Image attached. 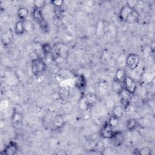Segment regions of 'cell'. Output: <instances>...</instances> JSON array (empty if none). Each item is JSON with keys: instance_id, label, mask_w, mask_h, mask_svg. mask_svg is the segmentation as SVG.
Returning a JSON list of instances; mask_svg holds the SVG:
<instances>
[{"instance_id": "e0dca14e", "label": "cell", "mask_w": 155, "mask_h": 155, "mask_svg": "<svg viewBox=\"0 0 155 155\" xmlns=\"http://www.w3.org/2000/svg\"><path fill=\"white\" fill-rule=\"evenodd\" d=\"M85 97L90 106V107L94 105L97 101V96L93 93H89L85 96Z\"/></svg>"}, {"instance_id": "8992f818", "label": "cell", "mask_w": 155, "mask_h": 155, "mask_svg": "<svg viewBox=\"0 0 155 155\" xmlns=\"http://www.w3.org/2000/svg\"><path fill=\"white\" fill-rule=\"evenodd\" d=\"M124 88L128 93L134 94L137 90V85L135 81L130 76H126L122 81Z\"/></svg>"}, {"instance_id": "30bf717a", "label": "cell", "mask_w": 155, "mask_h": 155, "mask_svg": "<svg viewBox=\"0 0 155 155\" xmlns=\"http://www.w3.org/2000/svg\"><path fill=\"white\" fill-rule=\"evenodd\" d=\"M24 117L19 111H14L12 115V122L15 127H19L22 125Z\"/></svg>"}, {"instance_id": "603a6c76", "label": "cell", "mask_w": 155, "mask_h": 155, "mask_svg": "<svg viewBox=\"0 0 155 155\" xmlns=\"http://www.w3.org/2000/svg\"><path fill=\"white\" fill-rule=\"evenodd\" d=\"M126 76L125 71L123 68H119L117 70L116 73V79L122 81L124 79V78Z\"/></svg>"}, {"instance_id": "d6986e66", "label": "cell", "mask_w": 155, "mask_h": 155, "mask_svg": "<svg viewBox=\"0 0 155 155\" xmlns=\"http://www.w3.org/2000/svg\"><path fill=\"white\" fill-rule=\"evenodd\" d=\"M17 15L18 18L21 20H25L26 19L28 15V10L27 8L24 7H20L17 12Z\"/></svg>"}, {"instance_id": "ac0fdd59", "label": "cell", "mask_w": 155, "mask_h": 155, "mask_svg": "<svg viewBox=\"0 0 155 155\" xmlns=\"http://www.w3.org/2000/svg\"><path fill=\"white\" fill-rule=\"evenodd\" d=\"M124 108L122 105H116L113 108L112 115L120 118L124 114Z\"/></svg>"}, {"instance_id": "52a82bcc", "label": "cell", "mask_w": 155, "mask_h": 155, "mask_svg": "<svg viewBox=\"0 0 155 155\" xmlns=\"http://www.w3.org/2000/svg\"><path fill=\"white\" fill-rule=\"evenodd\" d=\"M115 132L116 131H114L113 128L107 122L101 128L100 134L104 139H111L113 137Z\"/></svg>"}, {"instance_id": "2e32d148", "label": "cell", "mask_w": 155, "mask_h": 155, "mask_svg": "<svg viewBox=\"0 0 155 155\" xmlns=\"http://www.w3.org/2000/svg\"><path fill=\"white\" fill-rule=\"evenodd\" d=\"M14 30H15V33L17 35H22L25 32V30L22 21L20 20L16 22V23L14 26Z\"/></svg>"}, {"instance_id": "4316f807", "label": "cell", "mask_w": 155, "mask_h": 155, "mask_svg": "<svg viewBox=\"0 0 155 155\" xmlns=\"http://www.w3.org/2000/svg\"><path fill=\"white\" fill-rule=\"evenodd\" d=\"M34 4H35V8L41 9V10H42V8H44L46 5L45 1L43 0H36L34 2Z\"/></svg>"}, {"instance_id": "7c38bea8", "label": "cell", "mask_w": 155, "mask_h": 155, "mask_svg": "<svg viewBox=\"0 0 155 155\" xmlns=\"http://www.w3.org/2000/svg\"><path fill=\"white\" fill-rule=\"evenodd\" d=\"M1 40L2 44L4 45H8L10 44L13 40V33L11 29H9L5 33L2 34Z\"/></svg>"}, {"instance_id": "83f0119b", "label": "cell", "mask_w": 155, "mask_h": 155, "mask_svg": "<svg viewBox=\"0 0 155 155\" xmlns=\"http://www.w3.org/2000/svg\"><path fill=\"white\" fill-rule=\"evenodd\" d=\"M104 28V25L102 21H99L97 24V27H96V33L97 34H101L102 33V31Z\"/></svg>"}, {"instance_id": "3957f363", "label": "cell", "mask_w": 155, "mask_h": 155, "mask_svg": "<svg viewBox=\"0 0 155 155\" xmlns=\"http://www.w3.org/2000/svg\"><path fill=\"white\" fill-rule=\"evenodd\" d=\"M51 53L55 59H65L68 56V48L65 44H56L52 48Z\"/></svg>"}, {"instance_id": "ffe728a7", "label": "cell", "mask_w": 155, "mask_h": 155, "mask_svg": "<svg viewBox=\"0 0 155 155\" xmlns=\"http://www.w3.org/2000/svg\"><path fill=\"white\" fill-rule=\"evenodd\" d=\"M78 107L82 111H86L90 108V106L84 96H82L78 102Z\"/></svg>"}, {"instance_id": "f1b7e54d", "label": "cell", "mask_w": 155, "mask_h": 155, "mask_svg": "<svg viewBox=\"0 0 155 155\" xmlns=\"http://www.w3.org/2000/svg\"><path fill=\"white\" fill-rule=\"evenodd\" d=\"M51 3L54 5V7H62L64 1L62 0H54L51 1Z\"/></svg>"}, {"instance_id": "277c9868", "label": "cell", "mask_w": 155, "mask_h": 155, "mask_svg": "<svg viewBox=\"0 0 155 155\" xmlns=\"http://www.w3.org/2000/svg\"><path fill=\"white\" fill-rule=\"evenodd\" d=\"M32 17L34 20L39 25L40 27L44 31H47L48 30V25L47 21L45 20L42 13V10L38 9L36 8H34L32 12Z\"/></svg>"}, {"instance_id": "d4e9b609", "label": "cell", "mask_w": 155, "mask_h": 155, "mask_svg": "<svg viewBox=\"0 0 155 155\" xmlns=\"http://www.w3.org/2000/svg\"><path fill=\"white\" fill-rule=\"evenodd\" d=\"M22 22L24 24V26L25 31H31L33 29V24L30 21L25 19V20H23Z\"/></svg>"}, {"instance_id": "8fae6325", "label": "cell", "mask_w": 155, "mask_h": 155, "mask_svg": "<svg viewBox=\"0 0 155 155\" xmlns=\"http://www.w3.org/2000/svg\"><path fill=\"white\" fill-rule=\"evenodd\" d=\"M120 103L121 105L124 107V110L127 109L130 105V100H131V94L128 93L125 90L122 91V93L120 94Z\"/></svg>"}, {"instance_id": "5b68a950", "label": "cell", "mask_w": 155, "mask_h": 155, "mask_svg": "<svg viewBox=\"0 0 155 155\" xmlns=\"http://www.w3.org/2000/svg\"><path fill=\"white\" fill-rule=\"evenodd\" d=\"M140 62L139 56L136 53H130L126 56L125 64L131 70H135Z\"/></svg>"}, {"instance_id": "9c48e42d", "label": "cell", "mask_w": 155, "mask_h": 155, "mask_svg": "<svg viewBox=\"0 0 155 155\" xmlns=\"http://www.w3.org/2000/svg\"><path fill=\"white\" fill-rule=\"evenodd\" d=\"M18 145L14 142H9L2 150V153L5 155H13L18 151Z\"/></svg>"}, {"instance_id": "6da1fadb", "label": "cell", "mask_w": 155, "mask_h": 155, "mask_svg": "<svg viewBox=\"0 0 155 155\" xmlns=\"http://www.w3.org/2000/svg\"><path fill=\"white\" fill-rule=\"evenodd\" d=\"M120 19L125 22L133 24L138 21L139 13L136 8L125 4L120 10L119 15Z\"/></svg>"}, {"instance_id": "f546056e", "label": "cell", "mask_w": 155, "mask_h": 155, "mask_svg": "<svg viewBox=\"0 0 155 155\" xmlns=\"http://www.w3.org/2000/svg\"><path fill=\"white\" fill-rule=\"evenodd\" d=\"M54 14L58 18H60L63 14V10L62 7H54Z\"/></svg>"}, {"instance_id": "9a60e30c", "label": "cell", "mask_w": 155, "mask_h": 155, "mask_svg": "<svg viewBox=\"0 0 155 155\" xmlns=\"http://www.w3.org/2000/svg\"><path fill=\"white\" fill-rule=\"evenodd\" d=\"M138 126V121L135 118H130L127 120L126 127L129 131L135 130Z\"/></svg>"}, {"instance_id": "ba28073f", "label": "cell", "mask_w": 155, "mask_h": 155, "mask_svg": "<svg viewBox=\"0 0 155 155\" xmlns=\"http://www.w3.org/2000/svg\"><path fill=\"white\" fill-rule=\"evenodd\" d=\"M111 87L113 91L118 95H120L124 90L122 81H120L116 78L113 79L111 84Z\"/></svg>"}, {"instance_id": "cb8c5ba5", "label": "cell", "mask_w": 155, "mask_h": 155, "mask_svg": "<svg viewBox=\"0 0 155 155\" xmlns=\"http://www.w3.org/2000/svg\"><path fill=\"white\" fill-rule=\"evenodd\" d=\"M53 124L54 125V127H57V128H59L62 127V125H64V119L61 116H56V117L54 118Z\"/></svg>"}, {"instance_id": "7402d4cb", "label": "cell", "mask_w": 155, "mask_h": 155, "mask_svg": "<svg viewBox=\"0 0 155 155\" xmlns=\"http://www.w3.org/2000/svg\"><path fill=\"white\" fill-rule=\"evenodd\" d=\"M119 118L114 116V115H111L108 120V122L107 123L113 128L116 127L118 124H119Z\"/></svg>"}, {"instance_id": "5bb4252c", "label": "cell", "mask_w": 155, "mask_h": 155, "mask_svg": "<svg viewBox=\"0 0 155 155\" xmlns=\"http://www.w3.org/2000/svg\"><path fill=\"white\" fill-rule=\"evenodd\" d=\"M111 139L113 140V143L115 146H120L122 145L124 141V137L122 133L117 131L115 132L113 137Z\"/></svg>"}, {"instance_id": "4fadbf2b", "label": "cell", "mask_w": 155, "mask_h": 155, "mask_svg": "<svg viewBox=\"0 0 155 155\" xmlns=\"http://www.w3.org/2000/svg\"><path fill=\"white\" fill-rule=\"evenodd\" d=\"M75 85L79 90H84L87 85V81L85 76L82 74L78 76L75 81Z\"/></svg>"}, {"instance_id": "44dd1931", "label": "cell", "mask_w": 155, "mask_h": 155, "mask_svg": "<svg viewBox=\"0 0 155 155\" xmlns=\"http://www.w3.org/2000/svg\"><path fill=\"white\" fill-rule=\"evenodd\" d=\"M41 50L44 55H48L51 53L52 47L49 43H44L41 45Z\"/></svg>"}, {"instance_id": "484cf974", "label": "cell", "mask_w": 155, "mask_h": 155, "mask_svg": "<svg viewBox=\"0 0 155 155\" xmlns=\"http://www.w3.org/2000/svg\"><path fill=\"white\" fill-rule=\"evenodd\" d=\"M151 153V149L148 147H143L140 149L139 150H137V154H142V155H150Z\"/></svg>"}, {"instance_id": "7a4b0ae2", "label": "cell", "mask_w": 155, "mask_h": 155, "mask_svg": "<svg viewBox=\"0 0 155 155\" xmlns=\"http://www.w3.org/2000/svg\"><path fill=\"white\" fill-rule=\"evenodd\" d=\"M31 71L35 76H41L47 69L45 62L40 58L36 57L31 61Z\"/></svg>"}]
</instances>
